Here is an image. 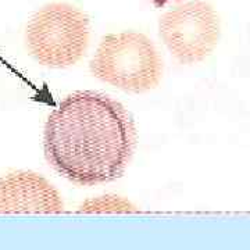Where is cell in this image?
Listing matches in <instances>:
<instances>
[{
    "label": "cell",
    "instance_id": "6da1fadb",
    "mask_svg": "<svg viewBox=\"0 0 250 250\" xmlns=\"http://www.w3.org/2000/svg\"><path fill=\"white\" fill-rule=\"evenodd\" d=\"M136 147V129L128 110L108 95L78 90L47 117L43 150L60 175L81 187L116 181Z\"/></svg>",
    "mask_w": 250,
    "mask_h": 250
},
{
    "label": "cell",
    "instance_id": "7a4b0ae2",
    "mask_svg": "<svg viewBox=\"0 0 250 250\" xmlns=\"http://www.w3.org/2000/svg\"><path fill=\"white\" fill-rule=\"evenodd\" d=\"M89 68L98 80L129 93L154 89L163 77V60L156 46L135 31L104 36Z\"/></svg>",
    "mask_w": 250,
    "mask_h": 250
},
{
    "label": "cell",
    "instance_id": "3957f363",
    "mask_svg": "<svg viewBox=\"0 0 250 250\" xmlns=\"http://www.w3.org/2000/svg\"><path fill=\"white\" fill-rule=\"evenodd\" d=\"M89 43V18L68 3H49L31 17L25 45L36 62L67 68L80 62Z\"/></svg>",
    "mask_w": 250,
    "mask_h": 250
},
{
    "label": "cell",
    "instance_id": "277c9868",
    "mask_svg": "<svg viewBox=\"0 0 250 250\" xmlns=\"http://www.w3.org/2000/svg\"><path fill=\"white\" fill-rule=\"evenodd\" d=\"M159 31L164 45L179 62L195 64L214 50L220 38V20L213 6L195 0L164 13Z\"/></svg>",
    "mask_w": 250,
    "mask_h": 250
},
{
    "label": "cell",
    "instance_id": "5b68a950",
    "mask_svg": "<svg viewBox=\"0 0 250 250\" xmlns=\"http://www.w3.org/2000/svg\"><path fill=\"white\" fill-rule=\"evenodd\" d=\"M62 195L41 174L17 170L0 177V214H59Z\"/></svg>",
    "mask_w": 250,
    "mask_h": 250
},
{
    "label": "cell",
    "instance_id": "8992f818",
    "mask_svg": "<svg viewBox=\"0 0 250 250\" xmlns=\"http://www.w3.org/2000/svg\"><path fill=\"white\" fill-rule=\"evenodd\" d=\"M78 211H82V213H128V211H136V207L124 197L106 195V196H99L86 200L85 203L80 206Z\"/></svg>",
    "mask_w": 250,
    "mask_h": 250
}]
</instances>
